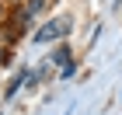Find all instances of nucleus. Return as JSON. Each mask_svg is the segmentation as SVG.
<instances>
[{"label": "nucleus", "instance_id": "nucleus-1", "mask_svg": "<svg viewBox=\"0 0 122 115\" xmlns=\"http://www.w3.org/2000/svg\"><path fill=\"white\" fill-rule=\"evenodd\" d=\"M66 31H70V21H52V25H46V28L38 31L35 35V42H49V38H56V35H66Z\"/></svg>", "mask_w": 122, "mask_h": 115}, {"label": "nucleus", "instance_id": "nucleus-2", "mask_svg": "<svg viewBox=\"0 0 122 115\" xmlns=\"http://www.w3.org/2000/svg\"><path fill=\"white\" fill-rule=\"evenodd\" d=\"M52 63H70V45H59L52 52Z\"/></svg>", "mask_w": 122, "mask_h": 115}, {"label": "nucleus", "instance_id": "nucleus-3", "mask_svg": "<svg viewBox=\"0 0 122 115\" xmlns=\"http://www.w3.org/2000/svg\"><path fill=\"white\" fill-rule=\"evenodd\" d=\"M42 7H46V0H28V10H31V14H35V10H42Z\"/></svg>", "mask_w": 122, "mask_h": 115}, {"label": "nucleus", "instance_id": "nucleus-4", "mask_svg": "<svg viewBox=\"0 0 122 115\" xmlns=\"http://www.w3.org/2000/svg\"><path fill=\"white\" fill-rule=\"evenodd\" d=\"M73 70H77L73 63H63V80H70V77H73Z\"/></svg>", "mask_w": 122, "mask_h": 115}, {"label": "nucleus", "instance_id": "nucleus-5", "mask_svg": "<svg viewBox=\"0 0 122 115\" xmlns=\"http://www.w3.org/2000/svg\"><path fill=\"white\" fill-rule=\"evenodd\" d=\"M0 56H4V52H0Z\"/></svg>", "mask_w": 122, "mask_h": 115}]
</instances>
